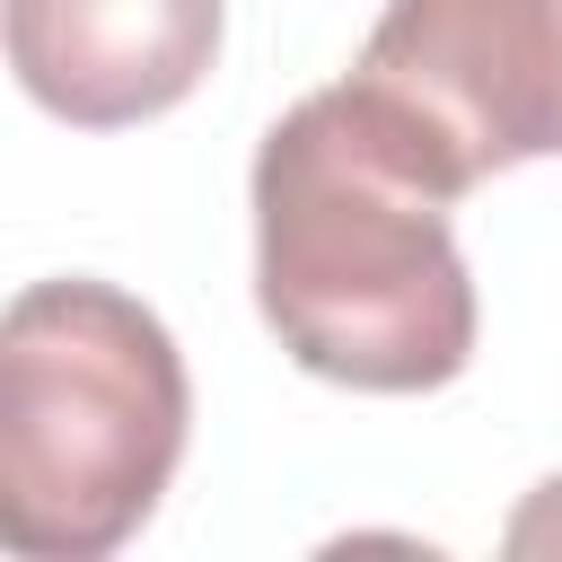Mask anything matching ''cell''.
<instances>
[{
    "label": "cell",
    "instance_id": "cell-1",
    "mask_svg": "<svg viewBox=\"0 0 562 562\" xmlns=\"http://www.w3.org/2000/svg\"><path fill=\"white\" fill-rule=\"evenodd\" d=\"M457 176L360 70L299 97L255 149V307L272 342L360 395H430L474 360Z\"/></svg>",
    "mask_w": 562,
    "mask_h": 562
},
{
    "label": "cell",
    "instance_id": "cell-2",
    "mask_svg": "<svg viewBox=\"0 0 562 562\" xmlns=\"http://www.w3.org/2000/svg\"><path fill=\"white\" fill-rule=\"evenodd\" d=\"M184 351L114 281H26L0 316V544L18 562L123 553L184 465Z\"/></svg>",
    "mask_w": 562,
    "mask_h": 562
},
{
    "label": "cell",
    "instance_id": "cell-3",
    "mask_svg": "<svg viewBox=\"0 0 562 562\" xmlns=\"http://www.w3.org/2000/svg\"><path fill=\"white\" fill-rule=\"evenodd\" d=\"M351 70L422 123L465 193L562 158V0H386Z\"/></svg>",
    "mask_w": 562,
    "mask_h": 562
},
{
    "label": "cell",
    "instance_id": "cell-4",
    "mask_svg": "<svg viewBox=\"0 0 562 562\" xmlns=\"http://www.w3.org/2000/svg\"><path fill=\"white\" fill-rule=\"evenodd\" d=\"M228 0H9V70L70 132H132L220 61Z\"/></svg>",
    "mask_w": 562,
    "mask_h": 562
},
{
    "label": "cell",
    "instance_id": "cell-5",
    "mask_svg": "<svg viewBox=\"0 0 562 562\" xmlns=\"http://www.w3.org/2000/svg\"><path fill=\"white\" fill-rule=\"evenodd\" d=\"M509 553H562V474L553 483H536V501L509 518V536H501Z\"/></svg>",
    "mask_w": 562,
    "mask_h": 562
}]
</instances>
